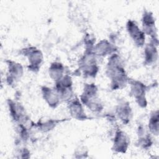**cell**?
<instances>
[{"mask_svg":"<svg viewBox=\"0 0 159 159\" xmlns=\"http://www.w3.org/2000/svg\"><path fill=\"white\" fill-rule=\"evenodd\" d=\"M106 72V75L111 81V87L113 90L120 89L129 83V79L121 58L116 53L110 56L107 63Z\"/></svg>","mask_w":159,"mask_h":159,"instance_id":"6da1fadb","label":"cell"},{"mask_svg":"<svg viewBox=\"0 0 159 159\" xmlns=\"http://www.w3.org/2000/svg\"><path fill=\"white\" fill-rule=\"evenodd\" d=\"M80 101L93 112H100L102 111L103 106L99 98L98 88L93 83L84 84Z\"/></svg>","mask_w":159,"mask_h":159,"instance_id":"7a4b0ae2","label":"cell"},{"mask_svg":"<svg viewBox=\"0 0 159 159\" xmlns=\"http://www.w3.org/2000/svg\"><path fill=\"white\" fill-rule=\"evenodd\" d=\"M96 55L93 49H86L85 53L79 60V68L84 76L95 77L98 72Z\"/></svg>","mask_w":159,"mask_h":159,"instance_id":"3957f363","label":"cell"},{"mask_svg":"<svg viewBox=\"0 0 159 159\" xmlns=\"http://www.w3.org/2000/svg\"><path fill=\"white\" fill-rule=\"evenodd\" d=\"M54 88L61 101L68 102L73 98V81L69 75H65L60 80L56 81Z\"/></svg>","mask_w":159,"mask_h":159,"instance_id":"277c9868","label":"cell"},{"mask_svg":"<svg viewBox=\"0 0 159 159\" xmlns=\"http://www.w3.org/2000/svg\"><path fill=\"white\" fill-rule=\"evenodd\" d=\"M23 54L27 58L29 70L32 71H38L43 62L42 52L34 47H29L23 50Z\"/></svg>","mask_w":159,"mask_h":159,"instance_id":"5b68a950","label":"cell"},{"mask_svg":"<svg viewBox=\"0 0 159 159\" xmlns=\"http://www.w3.org/2000/svg\"><path fill=\"white\" fill-rule=\"evenodd\" d=\"M130 94L135 99L137 104L141 107H145L147 105L146 99V86L138 80H129Z\"/></svg>","mask_w":159,"mask_h":159,"instance_id":"8992f818","label":"cell"},{"mask_svg":"<svg viewBox=\"0 0 159 159\" xmlns=\"http://www.w3.org/2000/svg\"><path fill=\"white\" fill-rule=\"evenodd\" d=\"M126 29L130 39L137 47H141L144 45L145 34L135 21L129 20L126 24Z\"/></svg>","mask_w":159,"mask_h":159,"instance_id":"52a82bcc","label":"cell"},{"mask_svg":"<svg viewBox=\"0 0 159 159\" xmlns=\"http://www.w3.org/2000/svg\"><path fill=\"white\" fill-rule=\"evenodd\" d=\"M7 106L10 116L17 124H24L26 123L28 120L27 116L24 108L20 104L9 99L7 101Z\"/></svg>","mask_w":159,"mask_h":159,"instance_id":"ba28073f","label":"cell"},{"mask_svg":"<svg viewBox=\"0 0 159 159\" xmlns=\"http://www.w3.org/2000/svg\"><path fill=\"white\" fill-rule=\"evenodd\" d=\"M7 73L6 76L7 82L9 85L16 84L23 75L24 70L20 63L12 60L7 61Z\"/></svg>","mask_w":159,"mask_h":159,"instance_id":"9c48e42d","label":"cell"},{"mask_svg":"<svg viewBox=\"0 0 159 159\" xmlns=\"http://www.w3.org/2000/svg\"><path fill=\"white\" fill-rule=\"evenodd\" d=\"M83 104L80 99L77 98H73L68 102V109L71 116L78 120H84L89 117L86 114Z\"/></svg>","mask_w":159,"mask_h":159,"instance_id":"30bf717a","label":"cell"},{"mask_svg":"<svg viewBox=\"0 0 159 159\" xmlns=\"http://www.w3.org/2000/svg\"><path fill=\"white\" fill-rule=\"evenodd\" d=\"M130 140L127 134L122 130H118L116 132L114 140L112 150L117 153H125L129 146Z\"/></svg>","mask_w":159,"mask_h":159,"instance_id":"8fae6325","label":"cell"},{"mask_svg":"<svg viewBox=\"0 0 159 159\" xmlns=\"http://www.w3.org/2000/svg\"><path fill=\"white\" fill-rule=\"evenodd\" d=\"M142 30L145 35H150L151 39L157 38L155 18L150 11H145L142 18Z\"/></svg>","mask_w":159,"mask_h":159,"instance_id":"7c38bea8","label":"cell"},{"mask_svg":"<svg viewBox=\"0 0 159 159\" xmlns=\"http://www.w3.org/2000/svg\"><path fill=\"white\" fill-rule=\"evenodd\" d=\"M41 93L43 99L50 107L55 108L60 103L61 99L54 88H52L46 86H42Z\"/></svg>","mask_w":159,"mask_h":159,"instance_id":"4fadbf2b","label":"cell"},{"mask_svg":"<svg viewBox=\"0 0 159 159\" xmlns=\"http://www.w3.org/2000/svg\"><path fill=\"white\" fill-rule=\"evenodd\" d=\"M157 38L152 39L150 43H148L145 48L144 50V59L145 63L148 65H151L155 63L158 59V50L157 45L158 42Z\"/></svg>","mask_w":159,"mask_h":159,"instance_id":"5bb4252c","label":"cell"},{"mask_svg":"<svg viewBox=\"0 0 159 159\" xmlns=\"http://www.w3.org/2000/svg\"><path fill=\"white\" fill-rule=\"evenodd\" d=\"M93 52L96 56L106 57L115 53V47L107 40H102L93 47Z\"/></svg>","mask_w":159,"mask_h":159,"instance_id":"9a60e30c","label":"cell"},{"mask_svg":"<svg viewBox=\"0 0 159 159\" xmlns=\"http://www.w3.org/2000/svg\"><path fill=\"white\" fill-rule=\"evenodd\" d=\"M116 115L124 124H127L132 116V109L128 102H122L116 107Z\"/></svg>","mask_w":159,"mask_h":159,"instance_id":"2e32d148","label":"cell"},{"mask_svg":"<svg viewBox=\"0 0 159 159\" xmlns=\"http://www.w3.org/2000/svg\"><path fill=\"white\" fill-rule=\"evenodd\" d=\"M65 68L62 63L54 61L51 63L48 68V74L50 78L55 82L60 80L65 75Z\"/></svg>","mask_w":159,"mask_h":159,"instance_id":"e0dca14e","label":"cell"},{"mask_svg":"<svg viewBox=\"0 0 159 159\" xmlns=\"http://www.w3.org/2000/svg\"><path fill=\"white\" fill-rule=\"evenodd\" d=\"M139 143L143 148L150 147L152 145L151 137L150 134L143 127H139L138 129Z\"/></svg>","mask_w":159,"mask_h":159,"instance_id":"ac0fdd59","label":"cell"},{"mask_svg":"<svg viewBox=\"0 0 159 159\" xmlns=\"http://www.w3.org/2000/svg\"><path fill=\"white\" fill-rule=\"evenodd\" d=\"M158 111L157 110L151 114L148 121V130L155 135L158 134Z\"/></svg>","mask_w":159,"mask_h":159,"instance_id":"d6986e66","label":"cell"},{"mask_svg":"<svg viewBox=\"0 0 159 159\" xmlns=\"http://www.w3.org/2000/svg\"><path fill=\"white\" fill-rule=\"evenodd\" d=\"M58 120H57L49 119V120H45V122L39 121L38 123L36 124L35 125L39 129V130H41L42 132H46L55 128V126L58 124Z\"/></svg>","mask_w":159,"mask_h":159,"instance_id":"ffe728a7","label":"cell"}]
</instances>
